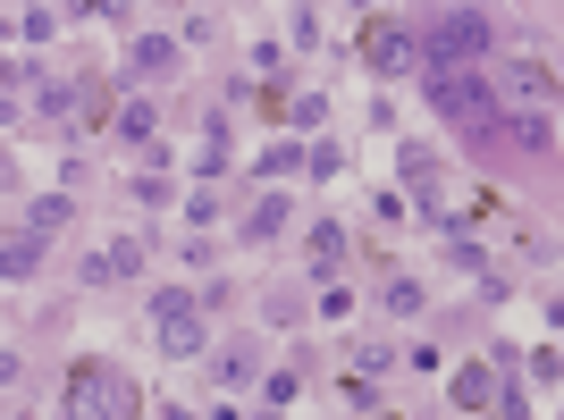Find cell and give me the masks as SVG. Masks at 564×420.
<instances>
[{"instance_id": "obj_1", "label": "cell", "mask_w": 564, "mask_h": 420, "mask_svg": "<svg viewBox=\"0 0 564 420\" xmlns=\"http://www.w3.org/2000/svg\"><path fill=\"white\" fill-rule=\"evenodd\" d=\"M59 412L68 420H143V387L118 371V362L85 353V362H68V378H59Z\"/></svg>"}, {"instance_id": "obj_2", "label": "cell", "mask_w": 564, "mask_h": 420, "mask_svg": "<svg viewBox=\"0 0 564 420\" xmlns=\"http://www.w3.org/2000/svg\"><path fill=\"white\" fill-rule=\"evenodd\" d=\"M422 76H430V85H422L430 110L447 118L455 135L480 143V135H497V126H506V110H497V85H489L480 68H422Z\"/></svg>"}, {"instance_id": "obj_3", "label": "cell", "mask_w": 564, "mask_h": 420, "mask_svg": "<svg viewBox=\"0 0 564 420\" xmlns=\"http://www.w3.org/2000/svg\"><path fill=\"white\" fill-rule=\"evenodd\" d=\"M422 43V68H480L489 59V18L480 9H438L430 25H413Z\"/></svg>"}, {"instance_id": "obj_4", "label": "cell", "mask_w": 564, "mask_h": 420, "mask_svg": "<svg viewBox=\"0 0 564 420\" xmlns=\"http://www.w3.org/2000/svg\"><path fill=\"white\" fill-rule=\"evenodd\" d=\"M152 336H161V353L194 362V353L212 345V336H203V295H194V286H152Z\"/></svg>"}, {"instance_id": "obj_5", "label": "cell", "mask_w": 564, "mask_h": 420, "mask_svg": "<svg viewBox=\"0 0 564 420\" xmlns=\"http://www.w3.org/2000/svg\"><path fill=\"white\" fill-rule=\"evenodd\" d=\"M362 59H371L379 76H413L422 68V43H413V18H362Z\"/></svg>"}, {"instance_id": "obj_6", "label": "cell", "mask_w": 564, "mask_h": 420, "mask_svg": "<svg viewBox=\"0 0 564 420\" xmlns=\"http://www.w3.org/2000/svg\"><path fill=\"white\" fill-rule=\"evenodd\" d=\"M447 396H455V412H506V362H464V371L447 378Z\"/></svg>"}, {"instance_id": "obj_7", "label": "cell", "mask_w": 564, "mask_h": 420, "mask_svg": "<svg viewBox=\"0 0 564 420\" xmlns=\"http://www.w3.org/2000/svg\"><path fill=\"white\" fill-rule=\"evenodd\" d=\"M497 93H506V101H522V118H531L540 101H556V68H540V59H514ZM506 101H497V110H506Z\"/></svg>"}, {"instance_id": "obj_8", "label": "cell", "mask_w": 564, "mask_h": 420, "mask_svg": "<svg viewBox=\"0 0 564 420\" xmlns=\"http://www.w3.org/2000/svg\"><path fill=\"white\" fill-rule=\"evenodd\" d=\"M337 261H346V228L312 219V269H321V286H337Z\"/></svg>"}, {"instance_id": "obj_9", "label": "cell", "mask_w": 564, "mask_h": 420, "mask_svg": "<svg viewBox=\"0 0 564 420\" xmlns=\"http://www.w3.org/2000/svg\"><path fill=\"white\" fill-rule=\"evenodd\" d=\"M127 68H135V76H169V68H177V43H169V34H135Z\"/></svg>"}, {"instance_id": "obj_10", "label": "cell", "mask_w": 564, "mask_h": 420, "mask_svg": "<svg viewBox=\"0 0 564 420\" xmlns=\"http://www.w3.org/2000/svg\"><path fill=\"white\" fill-rule=\"evenodd\" d=\"M295 168H304V143H270V152H261V161H253V177H261V186H279V177H295Z\"/></svg>"}, {"instance_id": "obj_11", "label": "cell", "mask_w": 564, "mask_h": 420, "mask_svg": "<svg viewBox=\"0 0 564 420\" xmlns=\"http://www.w3.org/2000/svg\"><path fill=\"white\" fill-rule=\"evenodd\" d=\"M68 219H76V202H68V194H43V202L25 210V235L43 244V235H51V228H68Z\"/></svg>"}, {"instance_id": "obj_12", "label": "cell", "mask_w": 564, "mask_h": 420, "mask_svg": "<svg viewBox=\"0 0 564 420\" xmlns=\"http://www.w3.org/2000/svg\"><path fill=\"white\" fill-rule=\"evenodd\" d=\"M34 269H43V244H34V235H9V244H0V278H34Z\"/></svg>"}, {"instance_id": "obj_13", "label": "cell", "mask_w": 564, "mask_h": 420, "mask_svg": "<svg viewBox=\"0 0 564 420\" xmlns=\"http://www.w3.org/2000/svg\"><path fill=\"white\" fill-rule=\"evenodd\" d=\"M286 219H295V210H286V194H261V202H253V219H245V235L261 244V235H279Z\"/></svg>"}, {"instance_id": "obj_14", "label": "cell", "mask_w": 564, "mask_h": 420, "mask_svg": "<svg viewBox=\"0 0 564 420\" xmlns=\"http://www.w3.org/2000/svg\"><path fill=\"white\" fill-rule=\"evenodd\" d=\"M388 371H397V345H388V336L354 345V378H388Z\"/></svg>"}, {"instance_id": "obj_15", "label": "cell", "mask_w": 564, "mask_h": 420, "mask_svg": "<svg viewBox=\"0 0 564 420\" xmlns=\"http://www.w3.org/2000/svg\"><path fill=\"white\" fill-rule=\"evenodd\" d=\"M152 126H161V118H152V101H127V110H118V135L143 143V152H152Z\"/></svg>"}, {"instance_id": "obj_16", "label": "cell", "mask_w": 564, "mask_h": 420, "mask_svg": "<svg viewBox=\"0 0 564 420\" xmlns=\"http://www.w3.org/2000/svg\"><path fill=\"white\" fill-rule=\"evenodd\" d=\"M497 135H514V143H531V152H556V126L547 118H506Z\"/></svg>"}, {"instance_id": "obj_17", "label": "cell", "mask_w": 564, "mask_h": 420, "mask_svg": "<svg viewBox=\"0 0 564 420\" xmlns=\"http://www.w3.org/2000/svg\"><path fill=\"white\" fill-rule=\"evenodd\" d=\"M18 34H25L34 51H43L51 34H59V9H18Z\"/></svg>"}, {"instance_id": "obj_18", "label": "cell", "mask_w": 564, "mask_h": 420, "mask_svg": "<svg viewBox=\"0 0 564 420\" xmlns=\"http://www.w3.org/2000/svg\"><path fill=\"white\" fill-rule=\"evenodd\" d=\"M388 311L413 320V311H422V278H388Z\"/></svg>"}, {"instance_id": "obj_19", "label": "cell", "mask_w": 564, "mask_h": 420, "mask_svg": "<svg viewBox=\"0 0 564 420\" xmlns=\"http://www.w3.org/2000/svg\"><path fill=\"white\" fill-rule=\"evenodd\" d=\"M286 118H295V126H321V118H329V93H286Z\"/></svg>"}, {"instance_id": "obj_20", "label": "cell", "mask_w": 564, "mask_h": 420, "mask_svg": "<svg viewBox=\"0 0 564 420\" xmlns=\"http://www.w3.org/2000/svg\"><path fill=\"white\" fill-rule=\"evenodd\" d=\"M304 168H312V177H337V168H346V152H337V143H304Z\"/></svg>"}, {"instance_id": "obj_21", "label": "cell", "mask_w": 564, "mask_h": 420, "mask_svg": "<svg viewBox=\"0 0 564 420\" xmlns=\"http://www.w3.org/2000/svg\"><path fill=\"white\" fill-rule=\"evenodd\" d=\"M110 269H118V278H143V244H135V235H127V244H110Z\"/></svg>"}, {"instance_id": "obj_22", "label": "cell", "mask_w": 564, "mask_h": 420, "mask_svg": "<svg viewBox=\"0 0 564 420\" xmlns=\"http://www.w3.org/2000/svg\"><path fill=\"white\" fill-rule=\"evenodd\" d=\"M85 118H110V85H85V93H76V126H85Z\"/></svg>"}, {"instance_id": "obj_23", "label": "cell", "mask_w": 564, "mask_h": 420, "mask_svg": "<svg viewBox=\"0 0 564 420\" xmlns=\"http://www.w3.org/2000/svg\"><path fill=\"white\" fill-rule=\"evenodd\" d=\"M76 286H118V269H110V253H94V261H76Z\"/></svg>"}, {"instance_id": "obj_24", "label": "cell", "mask_w": 564, "mask_h": 420, "mask_svg": "<svg viewBox=\"0 0 564 420\" xmlns=\"http://www.w3.org/2000/svg\"><path fill=\"white\" fill-rule=\"evenodd\" d=\"M43 118H76V85H43Z\"/></svg>"}, {"instance_id": "obj_25", "label": "cell", "mask_w": 564, "mask_h": 420, "mask_svg": "<svg viewBox=\"0 0 564 420\" xmlns=\"http://www.w3.org/2000/svg\"><path fill=\"white\" fill-rule=\"evenodd\" d=\"M531 378H540V387H556V378H564V362H556V345H540V353H531Z\"/></svg>"}, {"instance_id": "obj_26", "label": "cell", "mask_w": 564, "mask_h": 420, "mask_svg": "<svg viewBox=\"0 0 564 420\" xmlns=\"http://www.w3.org/2000/svg\"><path fill=\"white\" fill-rule=\"evenodd\" d=\"M0 186H18V152H0Z\"/></svg>"}, {"instance_id": "obj_27", "label": "cell", "mask_w": 564, "mask_h": 420, "mask_svg": "<svg viewBox=\"0 0 564 420\" xmlns=\"http://www.w3.org/2000/svg\"><path fill=\"white\" fill-rule=\"evenodd\" d=\"M362 420H397V412H362Z\"/></svg>"}]
</instances>
